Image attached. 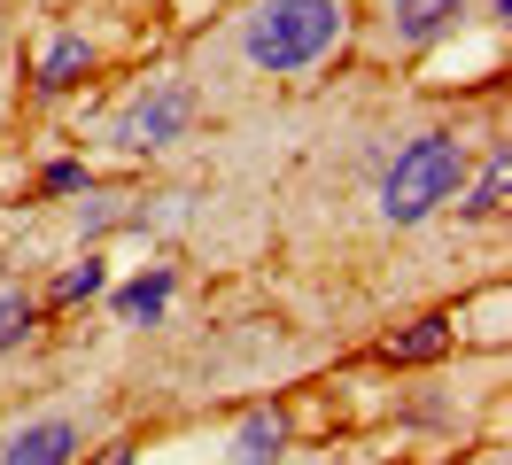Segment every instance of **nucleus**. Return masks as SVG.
I'll use <instances>...</instances> for the list:
<instances>
[{
	"instance_id": "f257e3e1",
	"label": "nucleus",
	"mask_w": 512,
	"mask_h": 465,
	"mask_svg": "<svg viewBox=\"0 0 512 465\" xmlns=\"http://www.w3.org/2000/svg\"><path fill=\"white\" fill-rule=\"evenodd\" d=\"M474 171V155L458 132H419L412 148H396V163L381 171V217L388 225H419V217H435L466 186Z\"/></svg>"
},
{
	"instance_id": "1a4fd4ad",
	"label": "nucleus",
	"mask_w": 512,
	"mask_h": 465,
	"mask_svg": "<svg viewBox=\"0 0 512 465\" xmlns=\"http://www.w3.org/2000/svg\"><path fill=\"white\" fill-rule=\"evenodd\" d=\"M163 303H171V272H140L132 287H117V318H163Z\"/></svg>"
},
{
	"instance_id": "7ed1b4c3",
	"label": "nucleus",
	"mask_w": 512,
	"mask_h": 465,
	"mask_svg": "<svg viewBox=\"0 0 512 465\" xmlns=\"http://www.w3.org/2000/svg\"><path fill=\"white\" fill-rule=\"evenodd\" d=\"M187 117H194V86L156 78V86H140L125 109H117L109 140H117V148H171V140L187 132Z\"/></svg>"
},
{
	"instance_id": "423d86ee",
	"label": "nucleus",
	"mask_w": 512,
	"mask_h": 465,
	"mask_svg": "<svg viewBox=\"0 0 512 465\" xmlns=\"http://www.w3.org/2000/svg\"><path fill=\"white\" fill-rule=\"evenodd\" d=\"M70 450H78V427L70 419H39V427H24L8 442L0 465H70Z\"/></svg>"
},
{
	"instance_id": "f8f14e48",
	"label": "nucleus",
	"mask_w": 512,
	"mask_h": 465,
	"mask_svg": "<svg viewBox=\"0 0 512 465\" xmlns=\"http://www.w3.org/2000/svg\"><path fill=\"white\" fill-rule=\"evenodd\" d=\"M32 318H39L32 295H0V357H8V349H16L24 334H32Z\"/></svg>"
},
{
	"instance_id": "0eeeda50",
	"label": "nucleus",
	"mask_w": 512,
	"mask_h": 465,
	"mask_svg": "<svg viewBox=\"0 0 512 465\" xmlns=\"http://www.w3.org/2000/svg\"><path fill=\"white\" fill-rule=\"evenodd\" d=\"M280 450H288V427L272 411H249L241 434H233V465H280Z\"/></svg>"
},
{
	"instance_id": "39448f33",
	"label": "nucleus",
	"mask_w": 512,
	"mask_h": 465,
	"mask_svg": "<svg viewBox=\"0 0 512 465\" xmlns=\"http://www.w3.org/2000/svg\"><path fill=\"white\" fill-rule=\"evenodd\" d=\"M466 24V0H396V39L404 47H435Z\"/></svg>"
},
{
	"instance_id": "9b49d317",
	"label": "nucleus",
	"mask_w": 512,
	"mask_h": 465,
	"mask_svg": "<svg viewBox=\"0 0 512 465\" xmlns=\"http://www.w3.org/2000/svg\"><path fill=\"white\" fill-rule=\"evenodd\" d=\"M101 287H109V264L86 256V264H70V272L55 279V303H86V295H101Z\"/></svg>"
},
{
	"instance_id": "ddd939ff",
	"label": "nucleus",
	"mask_w": 512,
	"mask_h": 465,
	"mask_svg": "<svg viewBox=\"0 0 512 465\" xmlns=\"http://www.w3.org/2000/svg\"><path fill=\"white\" fill-rule=\"evenodd\" d=\"M47 194H86V171H78V163H47Z\"/></svg>"
},
{
	"instance_id": "6e6552de",
	"label": "nucleus",
	"mask_w": 512,
	"mask_h": 465,
	"mask_svg": "<svg viewBox=\"0 0 512 465\" xmlns=\"http://www.w3.org/2000/svg\"><path fill=\"white\" fill-rule=\"evenodd\" d=\"M450 349V318H419L404 334H388V365H427V357H443Z\"/></svg>"
},
{
	"instance_id": "4468645a",
	"label": "nucleus",
	"mask_w": 512,
	"mask_h": 465,
	"mask_svg": "<svg viewBox=\"0 0 512 465\" xmlns=\"http://www.w3.org/2000/svg\"><path fill=\"white\" fill-rule=\"evenodd\" d=\"M101 465H132V450H109V458H101Z\"/></svg>"
},
{
	"instance_id": "f03ea898",
	"label": "nucleus",
	"mask_w": 512,
	"mask_h": 465,
	"mask_svg": "<svg viewBox=\"0 0 512 465\" xmlns=\"http://www.w3.org/2000/svg\"><path fill=\"white\" fill-rule=\"evenodd\" d=\"M342 39V0H256V16L241 24V55L256 70H311Z\"/></svg>"
},
{
	"instance_id": "9d476101",
	"label": "nucleus",
	"mask_w": 512,
	"mask_h": 465,
	"mask_svg": "<svg viewBox=\"0 0 512 465\" xmlns=\"http://www.w3.org/2000/svg\"><path fill=\"white\" fill-rule=\"evenodd\" d=\"M505 186H512V155L497 148V155H489V171H481V186L458 202V210H466V217H497V210H505Z\"/></svg>"
},
{
	"instance_id": "20e7f679",
	"label": "nucleus",
	"mask_w": 512,
	"mask_h": 465,
	"mask_svg": "<svg viewBox=\"0 0 512 465\" xmlns=\"http://www.w3.org/2000/svg\"><path fill=\"white\" fill-rule=\"evenodd\" d=\"M94 70V47H86V31H55L47 47H39V62H32V78H39V93H70L78 78Z\"/></svg>"
}]
</instances>
